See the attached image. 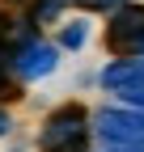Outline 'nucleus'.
Segmentation results:
<instances>
[{"label":"nucleus","instance_id":"nucleus-5","mask_svg":"<svg viewBox=\"0 0 144 152\" xmlns=\"http://www.w3.org/2000/svg\"><path fill=\"white\" fill-rule=\"evenodd\" d=\"M140 80H144V59H140V55H115V59L98 72V85L106 93H119V89L140 85Z\"/></svg>","mask_w":144,"mask_h":152},{"label":"nucleus","instance_id":"nucleus-8","mask_svg":"<svg viewBox=\"0 0 144 152\" xmlns=\"http://www.w3.org/2000/svg\"><path fill=\"white\" fill-rule=\"evenodd\" d=\"M68 4H72V0H34V4H30V21L34 26H47V21H55Z\"/></svg>","mask_w":144,"mask_h":152},{"label":"nucleus","instance_id":"nucleus-6","mask_svg":"<svg viewBox=\"0 0 144 152\" xmlns=\"http://www.w3.org/2000/svg\"><path fill=\"white\" fill-rule=\"evenodd\" d=\"M85 42H89V21H85V17H72V21L60 26V38H55L60 51H81Z\"/></svg>","mask_w":144,"mask_h":152},{"label":"nucleus","instance_id":"nucleus-3","mask_svg":"<svg viewBox=\"0 0 144 152\" xmlns=\"http://www.w3.org/2000/svg\"><path fill=\"white\" fill-rule=\"evenodd\" d=\"M55 68H60V47L47 42V38H30V42L13 47V72H17L21 85L43 80V76H51Z\"/></svg>","mask_w":144,"mask_h":152},{"label":"nucleus","instance_id":"nucleus-10","mask_svg":"<svg viewBox=\"0 0 144 152\" xmlns=\"http://www.w3.org/2000/svg\"><path fill=\"white\" fill-rule=\"evenodd\" d=\"M76 9H85V13H115L123 0H72Z\"/></svg>","mask_w":144,"mask_h":152},{"label":"nucleus","instance_id":"nucleus-4","mask_svg":"<svg viewBox=\"0 0 144 152\" xmlns=\"http://www.w3.org/2000/svg\"><path fill=\"white\" fill-rule=\"evenodd\" d=\"M140 38H144V4H136V0H123V4L110 13L106 42H110L115 55H136Z\"/></svg>","mask_w":144,"mask_h":152},{"label":"nucleus","instance_id":"nucleus-1","mask_svg":"<svg viewBox=\"0 0 144 152\" xmlns=\"http://www.w3.org/2000/svg\"><path fill=\"white\" fill-rule=\"evenodd\" d=\"M89 135H93V114L76 102H68V106L47 114L43 135H38V152H85Z\"/></svg>","mask_w":144,"mask_h":152},{"label":"nucleus","instance_id":"nucleus-9","mask_svg":"<svg viewBox=\"0 0 144 152\" xmlns=\"http://www.w3.org/2000/svg\"><path fill=\"white\" fill-rule=\"evenodd\" d=\"M119 102L132 106V110H144V80H140V85H127V89H119Z\"/></svg>","mask_w":144,"mask_h":152},{"label":"nucleus","instance_id":"nucleus-11","mask_svg":"<svg viewBox=\"0 0 144 152\" xmlns=\"http://www.w3.org/2000/svg\"><path fill=\"white\" fill-rule=\"evenodd\" d=\"M9 127H13V118H9V110H4V106H0V140H4V135H9Z\"/></svg>","mask_w":144,"mask_h":152},{"label":"nucleus","instance_id":"nucleus-7","mask_svg":"<svg viewBox=\"0 0 144 152\" xmlns=\"http://www.w3.org/2000/svg\"><path fill=\"white\" fill-rule=\"evenodd\" d=\"M13 97H21V80L13 72V55L0 47V102H13Z\"/></svg>","mask_w":144,"mask_h":152},{"label":"nucleus","instance_id":"nucleus-12","mask_svg":"<svg viewBox=\"0 0 144 152\" xmlns=\"http://www.w3.org/2000/svg\"><path fill=\"white\" fill-rule=\"evenodd\" d=\"M0 30H4V21H0Z\"/></svg>","mask_w":144,"mask_h":152},{"label":"nucleus","instance_id":"nucleus-2","mask_svg":"<svg viewBox=\"0 0 144 152\" xmlns=\"http://www.w3.org/2000/svg\"><path fill=\"white\" fill-rule=\"evenodd\" d=\"M93 135L106 148H140L144 144V110L132 106H102L93 114Z\"/></svg>","mask_w":144,"mask_h":152}]
</instances>
